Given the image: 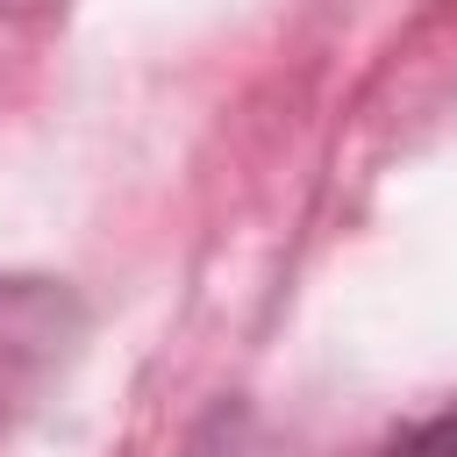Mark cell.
<instances>
[{
    "label": "cell",
    "instance_id": "cell-1",
    "mask_svg": "<svg viewBox=\"0 0 457 457\" xmlns=\"http://www.w3.org/2000/svg\"><path fill=\"white\" fill-rule=\"evenodd\" d=\"M79 343V300L50 278H0V428L50 386Z\"/></svg>",
    "mask_w": 457,
    "mask_h": 457
},
{
    "label": "cell",
    "instance_id": "cell-2",
    "mask_svg": "<svg viewBox=\"0 0 457 457\" xmlns=\"http://www.w3.org/2000/svg\"><path fill=\"white\" fill-rule=\"evenodd\" d=\"M386 457H457V407H443V414H428V421H414Z\"/></svg>",
    "mask_w": 457,
    "mask_h": 457
}]
</instances>
